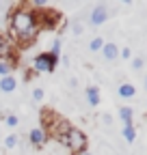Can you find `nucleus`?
<instances>
[{"mask_svg": "<svg viewBox=\"0 0 147 155\" xmlns=\"http://www.w3.org/2000/svg\"><path fill=\"white\" fill-rule=\"evenodd\" d=\"M102 48H104V39H102V37L91 39V43H89V50H91V52H102Z\"/></svg>", "mask_w": 147, "mask_h": 155, "instance_id": "12", "label": "nucleus"}, {"mask_svg": "<svg viewBox=\"0 0 147 155\" xmlns=\"http://www.w3.org/2000/svg\"><path fill=\"white\" fill-rule=\"evenodd\" d=\"M145 86H147V78H145Z\"/></svg>", "mask_w": 147, "mask_h": 155, "instance_id": "23", "label": "nucleus"}, {"mask_svg": "<svg viewBox=\"0 0 147 155\" xmlns=\"http://www.w3.org/2000/svg\"><path fill=\"white\" fill-rule=\"evenodd\" d=\"M30 142H32L35 147H41V144L46 142V131H43L41 127H35V129L30 131Z\"/></svg>", "mask_w": 147, "mask_h": 155, "instance_id": "7", "label": "nucleus"}, {"mask_svg": "<svg viewBox=\"0 0 147 155\" xmlns=\"http://www.w3.org/2000/svg\"><path fill=\"white\" fill-rule=\"evenodd\" d=\"M9 28L13 32V37L17 41H32L39 32L41 24H39V15H37L32 9H26V7H20L11 13V19H9Z\"/></svg>", "mask_w": 147, "mask_h": 155, "instance_id": "1", "label": "nucleus"}, {"mask_svg": "<svg viewBox=\"0 0 147 155\" xmlns=\"http://www.w3.org/2000/svg\"><path fill=\"white\" fill-rule=\"evenodd\" d=\"M50 54H54V56L61 54V39H54V41H52V52Z\"/></svg>", "mask_w": 147, "mask_h": 155, "instance_id": "16", "label": "nucleus"}, {"mask_svg": "<svg viewBox=\"0 0 147 155\" xmlns=\"http://www.w3.org/2000/svg\"><path fill=\"white\" fill-rule=\"evenodd\" d=\"M134 93H136V88H134L132 84H121V86H119V95L123 97V99H130V97H134Z\"/></svg>", "mask_w": 147, "mask_h": 155, "instance_id": "10", "label": "nucleus"}, {"mask_svg": "<svg viewBox=\"0 0 147 155\" xmlns=\"http://www.w3.org/2000/svg\"><path fill=\"white\" fill-rule=\"evenodd\" d=\"M106 19H108V9H106V5H97L93 11H91V24H93V26L104 24Z\"/></svg>", "mask_w": 147, "mask_h": 155, "instance_id": "4", "label": "nucleus"}, {"mask_svg": "<svg viewBox=\"0 0 147 155\" xmlns=\"http://www.w3.org/2000/svg\"><path fill=\"white\" fill-rule=\"evenodd\" d=\"M63 142L67 144V149L71 153H84V149H87V136H84V131H80L76 127H69Z\"/></svg>", "mask_w": 147, "mask_h": 155, "instance_id": "2", "label": "nucleus"}, {"mask_svg": "<svg viewBox=\"0 0 147 155\" xmlns=\"http://www.w3.org/2000/svg\"><path fill=\"white\" fill-rule=\"evenodd\" d=\"M15 86H17V82H15V78H13V75L0 78V91H2V93H13Z\"/></svg>", "mask_w": 147, "mask_h": 155, "instance_id": "6", "label": "nucleus"}, {"mask_svg": "<svg viewBox=\"0 0 147 155\" xmlns=\"http://www.w3.org/2000/svg\"><path fill=\"white\" fill-rule=\"evenodd\" d=\"M11 56V45H9V39L5 35H0V61H9Z\"/></svg>", "mask_w": 147, "mask_h": 155, "instance_id": "8", "label": "nucleus"}, {"mask_svg": "<svg viewBox=\"0 0 147 155\" xmlns=\"http://www.w3.org/2000/svg\"><path fill=\"white\" fill-rule=\"evenodd\" d=\"M15 144H17V136H15V134L7 136V140H5V147H7V149H13Z\"/></svg>", "mask_w": 147, "mask_h": 155, "instance_id": "15", "label": "nucleus"}, {"mask_svg": "<svg viewBox=\"0 0 147 155\" xmlns=\"http://www.w3.org/2000/svg\"><path fill=\"white\" fill-rule=\"evenodd\" d=\"M119 116H121V121H123L125 125H132V110H130V108L123 106V108L119 110Z\"/></svg>", "mask_w": 147, "mask_h": 155, "instance_id": "11", "label": "nucleus"}, {"mask_svg": "<svg viewBox=\"0 0 147 155\" xmlns=\"http://www.w3.org/2000/svg\"><path fill=\"white\" fill-rule=\"evenodd\" d=\"M11 69H13V63L11 61H0V75H2V78L11 75Z\"/></svg>", "mask_w": 147, "mask_h": 155, "instance_id": "14", "label": "nucleus"}, {"mask_svg": "<svg viewBox=\"0 0 147 155\" xmlns=\"http://www.w3.org/2000/svg\"><path fill=\"white\" fill-rule=\"evenodd\" d=\"M5 121H7V125H9V127H15L17 123H20V119H17V116H15V114H9V116H7V119H5Z\"/></svg>", "mask_w": 147, "mask_h": 155, "instance_id": "17", "label": "nucleus"}, {"mask_svg": "<svg viewBox=\"0 0 147 155\" xmlns=\"http://www.w3.org/2000/svg\"><path fill=\"white\" fill-rule=\"evenodd\" d=\"M119 56H121V58H130V56H132V50H130V48H123V50H119Z\"/></svg>", "mask_w": 147, "mask_h": 155, "instance_id": "19", "label": "nucleus"}, {"mask_svg": "<svg viewBox=\"0 0 147 155\" xmlns=\"http://www.w3.org/2000/svg\"><path fill=\"white\" fill-rule=\"evenodd\" d=\"M132 67H134V69H143V58H134V61H132Z\"/></svg>", "mask_w": 147, "mask_h": 155, "instance_id": "21", "label": "nucleus"}, {"mask_svg": "<svg viewBox=\"0 0 147 155\" xmlns=\"http://www.w3.org/2000/svg\"><path fill=\"white\" fill-rule=\"evenodd\" d=\"M102 56L106 58V61H115V58L119 56V48L115 43H104L102 48Z\"/></svg>", "mask_w": 147, "mask_h": 155, "instance_id": "5", "label": "nucleus"}, {"mask_svg": "<svg viewBox=\"0 0 147 155\" xmlns=\"http://www.w3.org/2000/svg\"><path fill=\"white\" fill-rule=\"evenodd\" d=\"M32 99H35V101H41V99H43V91H41V88H35V91H32Z\"/></svg>", "mask_w": 147, "mask_h": 155, "instance_id": "18", "label": "nucleus"}, {"mask_svg": "<svg viewBox=\"0 0 147 155\" xmlns=\"http://www.w3.org/2000/svg\"><path fill=\"white\" fill-rule=\"evenodd\" d=\"M87 99H89V106H97L100 104V91H97V86H89L87 88Z\"/></svg>", "mask_w": 147, "mask_h": 155, "instance_id": "9", "label": "nucleus"}, {"mask_svg": "<svg viewBox=\"0 0 147 155\" xmlns=\"http://www.w3.org/2000/svg\"><path fill=\"white\" fill-rule=\"evenodd\" d=\"M71 30H74V35H82V24H78V22H76V24L71 26Z\"/></svg>", "mask_w": 147, "mask_h": 155, "instance_id": "20", "label": "nucleus"}, {"mask_svg": "<svg viewBox=\"0 0 147 155\" xmlns=\"http://www.w3.org/2000/svg\"><path fill=\"white\" fill-rule=\"evenodd\" d=\"M123 138H125L128 142H134V138H136V129H134L132 125H125V127H123Z\"/></svg>", "mask_w": 147, "mask_h": 155, "instance_id": "13", "label": "nucleus"}, {"mask_svg": "<svg viewBox=\"0 0 147 155\" xmlns=\"http://www.w3.org/2000/svg\"><path fill=\"white\" fill-rule=\"evenodd\" d=\"M56 63H59V56H54L50 52H43V54H37L35 56V69L39 71V73H52L54 69H56Z\"/></svg>", "mask_w": 147, "mask_h": 155, "instance_id": "3", "label": "nucleus"}, {"mask_svg": "<svg viewBox=\"0 0 147 155\" xmlns=\"http://www.w3.org/2000/svg\"><path fill=\"white\" fill-rule=\"evenodd\" d=\"M80 155H91V153H80Z\"/></svg>", "mask_w": 147, "mask_h": 155, "instance_id": "22", "label": "nucleus"}]
</instances>
